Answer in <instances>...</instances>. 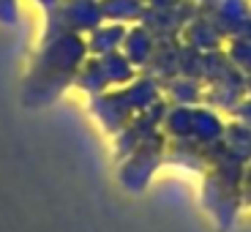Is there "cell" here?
<instances>
[{
	"instance_id": "6da1fadb",
	"label": "cell",
	"mask_w": 251,
	"mask_h": 232,
	"mask_svg": "<svg viewBox=\"0 0 251 232\" xmlns=\"http://www.w3.org/2000/svg\"><path fill=\"white\" fill-rule=\"evenodd\" d=\"M14 19H17V0H0V22L14 25Z\"/></svg>"
}]
</instances>
